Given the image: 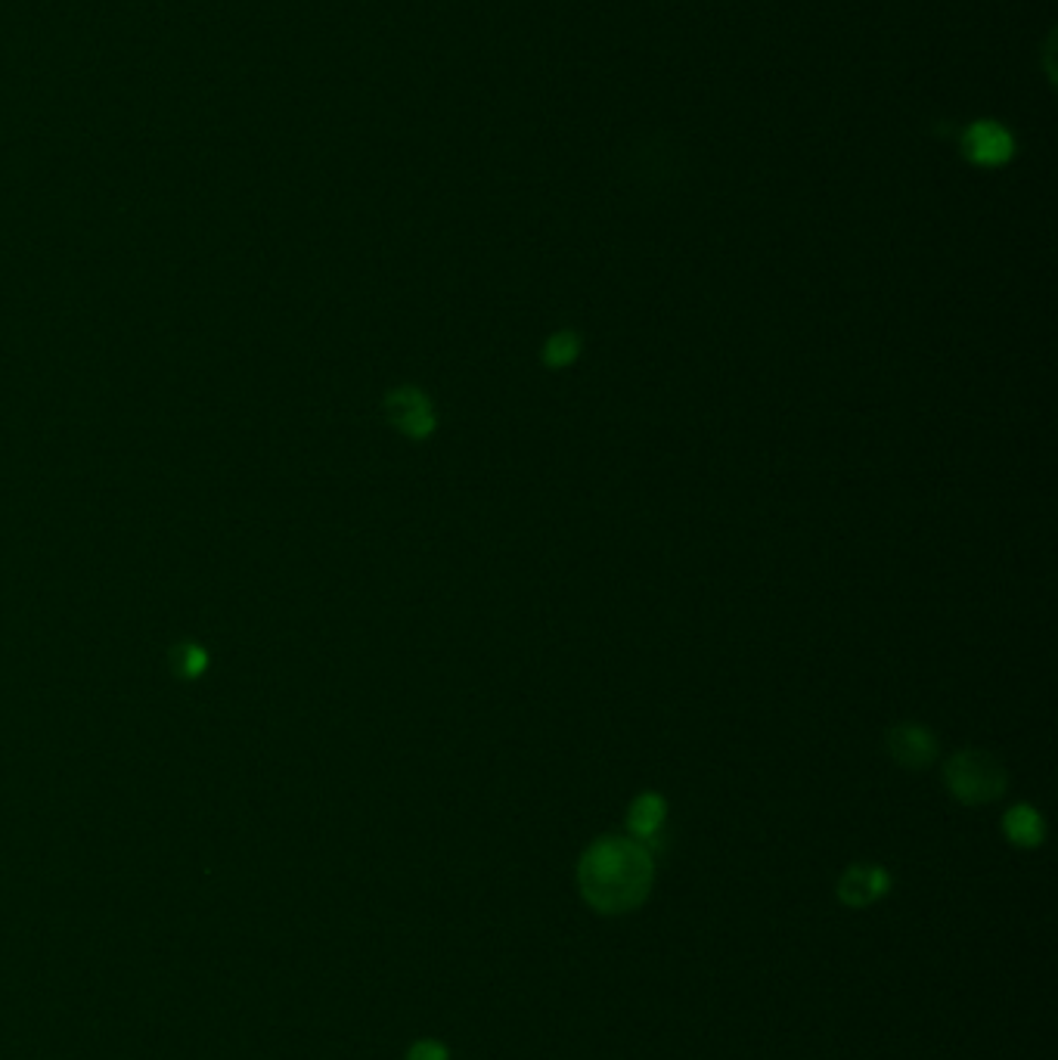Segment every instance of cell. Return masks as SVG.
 Instances as JSON below:
<instances>
[{
    "label": "cell",
    "mask_w": 1058,
    "mask_h": 1060,
    "mask_svg": "<svg viewBox=\"0 0 1058 1060\" xmlns=\"http://www.w3.org/2000/svg\"><path fill=\"white\" fill-rule=\"evenodd\" d=\"M888 750L891 757L906 769H925L934 763L937 757V741L934 735L919 726V723H898L891 732H888Z\"/></svg>",
    "instance_id": "obj_4"
},
{
    "label": "cell",
    "mask_w": 1058,
    "mask_h": 1060,
    "mask_svg": "<svg viewBox=\"0 0 1058 1060\" xmlns=\"http://www.w3.org/2000/svg\"><path fill=\"white\" fill-rule=\"evenodd\" d=\"M664 800L658 794H640L631 803V812H627V828H631L633 841H640L643 846L658 838V831L664 825Z\"/></svg>",
    "instance_id": "obj_7"
},
{
    "label": "cell",
    "mask_w": 1058,
    "mask_h": 1060,
    "mask_svg": "<svg viewBox=\"0 0 1058 1060\" xmlns=\"http://www.w3.org/2000/svg\"><path fill=\"white\" fill-rule=\"evenodd\" d=\"M888 884H891V877H888L885 869H879V865H851L838 881V896H841L844 905L863 908V905L875 903L879 896H885Z\"/></svg>",
    "instance_id": "obj_6"
},
{
    "label": "cell",
    "mask_w": 1058,
    "mask_h": 1060,
    "mask_svg": "<svg viewBox=\"0 0 1058 1060\" xmlns=\"http://www.w3.org/2000/svg\"><path fill=\"white\" fill-rule=\"evenodd\" d=\"M963 153L968 162H975L981 168H996L1003 162H1009L1015 153V141L1003 125L996 122H978L965 131Z\"/></svg>",
    "instance_id": "obj_3"
},
{
    "label": "cell",
    "mask_w": 1058,
    "mask_h": 1060,
    "mask_svg": "<svg viewBox=\"0 0 1058 1060\" xmlns=\"http://www.w3.org/2000/svg\"><path fill=\"white\" fill-rule=\"evenodd\" d=\"M652 877L649 846L633 838H600L587 846L578 865L581 896L602 915H624L646 903Z\"/></svg>",
    "instance_id": "obj_1"
},
{
    "label": "cell",
    "mask_w": 1058,
    "mask_h": 1060,
    "mask_svg": "<svg viewBox=\"0 0 1058 1060\" xmlns=\"http://www.w3.org/2000/svg\"><path fill=\"white\" fill-rule=\"evenodd\" d=\"M385 409H388L392 422H395L397 428L407 437L423 440V437L432 435V428H435V413H432V404H428L423 391L397 388L395 394L388 397Z\"/></svg>",
    "instance_id": "obj_5"
},
{
    "label": "cell",
    "mask_w": 1058,
    "mask_h": 1060,
    "mask_svg": "<svg viewBox=\"0 0 1058 1060\" xmlns=\"http://www.w3.org/2000/svg\"><path fill=\"white\" fill-rule=\"evenodd\" d=\"M944 781L950 794L968 807L994 803L1009 788V772L987 750H960L944 766Z\"/></svg>",
    "instance_id": "obj_2"
},
{
    "label": "cell",
    "mask_w": 1058,
    "mask_h": 1060,
    "mask_svg": "<svg viewBox=\"0 0 1058 1060\" xmlns=\"http://www.w3.org/2000/svg\"><path fill=\"white\" fill-rule=\"evenodd\" d=\"M581 354V339L574 332H556L550 342L543 344V363L550 370H566Z\"/></svg>",
    "instance_id": "obj_9"
},
{
    "label": "cell",
    "mask_w": 1058,
    "mask_h": 1060,
    "mask_svg": "<svg viewBox=\"0 0 1058 1060\" xmlns=\"http://www.w3.org/2000/svg\"><path fill=\"white\" fill-rule=\"evenodd\" d=\"M1003 828H1006V838L1018 846H1037L1046 834L1040 812L1030 807H1012L1003 819Z\"/></svg>",
    "instance_id": "obj_8"
},
{
    "label": "cell",
    "mask_w": 1058,
    "mask_h": 1060,
    "mask_svg": "<svg viewBox=\"0 0 1058 1060\" xmlns=\"http://www.w3.org/2000/svg\"><path fill=\"white\" fill-rule=\"evenodd\" d=\"M407 1060H447V1051H444V1045L438 1042H419L413 1045Z\"/></svg>",
    "instance_id": "obj_10"
}]
</instances>
